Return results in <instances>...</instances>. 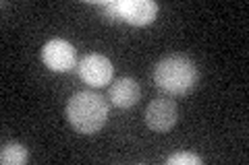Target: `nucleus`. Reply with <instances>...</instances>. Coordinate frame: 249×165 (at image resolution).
I'll use <instances>...</instances> for the list:
<instances>
[{"label":"nucleus","mask_w":249,"mask_h":165,"mask_svg":"<svg viewBox=\"0 0 249 165\" xmlns=\"http://www.w3.org/2000/svg\"><path fill=\"white\" fill-rule=\"evenodd\" d=\"M199 78L197 66L183 54H170L158 60L154 68V83L168 95H187Z\"/></svg>","instance_id":"1"},{"label":"nucleus","mask_w":249,"mask_h":165,"mask_svg":"<svg viewBox=\"0 0 249 165\" xmlns=\"http://www.w3.org/2000/svg\"><path fill=\"white\" fill-rule=\"evenodd\" d=\"M67 118L81 135H96L108 120V104L100 93L79 91L69 99Z\"/></svg>","instance_id":"2"},{"label":"nucleus","mask_w":249,"mask_h":165,"mask_svg":"<svg viewBox=\"0 0 249 165\" xmlns=\"http://www.w3.org/2000/svg\"><path fill=\"white\" fill-rule=\"evenodd\" d=\"M77 73H79L81 81L88 83L89 87H104L112 81L114 66L104 54H88L79 60Z\"/></svg>","instance_id":"3"},{"label":"nucleus","mask_w":249,"mask_h":165,"mask_svg":"<svg viewBox=\"0 0 249 165\" xmlns=\"http://www.w3.org/2000/svg\"><path fill=\"white\" fill-rule=\"evenodd\" d=\"M177 118H178V107L173 99L158 97L152 99L150 105L145 107V122L156 132H168L177 124Z\"/></svg>","instance_id":"4"},{"label":"nucleus","mask_w":249,"mask_h":165,"mask_svg":"<svg viewBox=\"0 0 249 165\" xmlns=\"http://www.w3.org/2000/svg\"><path fill=\"white\" fill-rule=\"evenodd\" d=\"M42 62L54 73H67L75 66V48L67 39H50L42 50Z\"/></svg>","instance_id":"5"},{"label":"nucleus","mask_w":249,"mask_h":165,"mask_svg":"<svg viewBox=\"0 0 249 165\" xmlns=\"http://www.w3.org/2000/svg\"><path fill=\"white\" fill-rule=\"evenodd\" d=\"M121 19L129 25L143 27L158 17V4L154 0H119Z\"/></svg>","instance_id":"6"},{"label":"nucleus","mask_w":249,"mask_h":165,"mask_svg":"<svg viewBox=\"0 0 249 165\" xmlns=\"http://www.w3.org/2000/svg\"><path fill=\"white\" fill-rule=\"evenodd\" d=\"M139 99V85L135 83V78L131 76H123L119 81L112 83L110 87V101L116 107H133Z\"/></svg>","instance_id":"7"},{"label":"nucleus","mask_w":249,"mask_h":165,"mask_svg":"<svg viewBox=\"0 0 249 165\" xmlns=\"http://www.w3.org/2000/svg\"><path fill=\"white\" fill-rule=\"evenodd\" d=\"M27 159H29L27 149L19 143H6L0 149V163L2 165H21L27 163Z\"/></svg>","instance_id":"8"},{"label":"nucleus","mask_w":249,"mask_h":165,"mask_svg":"<svg viewBox=\"0 0 249 165\" xmlns=\"http://www.w3.org/2000/svg\"><path fill=\"white\" fill-rule=\"evenodd\" d=\"M100 11H102V19L106 23H119L121 19V11H119V0H110V2H100Z\"/></svg>","instance_id":"9"},{"label":"nucleus","mask_w":249,"mask_h":165,"mask_svg":"<svg viewBox=\"0 0 249 165\" xmlns=\"http://www.w3.org/2000/svg\"><path fill=\"white\" fill-rule=\"evenodd\" d=\"M168 165H201V157L193 153H175L168 157Z\"/></svg>","instance_id":"10"}]
</instances>
